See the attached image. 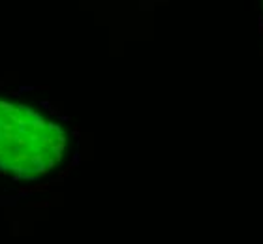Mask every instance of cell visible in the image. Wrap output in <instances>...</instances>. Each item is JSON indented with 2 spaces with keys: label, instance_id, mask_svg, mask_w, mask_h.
I'll list each match as a JSON object with an SVG mask.
<instances>
[{
  "label": "cell",
  "instance_id": "cell-1",
  "mask_svg": "<svg viewBox=\"0 0 263 244\" xmlns=\"http://www.w3.org/2000/svg\"><path fill=\"white\" fill-rule=\"evenodd\" d=\"M66 132L32 107L0 100V169L38 177L55 167L66 151Z\"/></svg>",
  "mask_w": 263,
  "mask_h": 244
}]
</instances>
